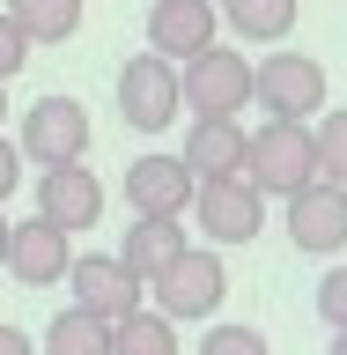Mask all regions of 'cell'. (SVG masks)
Listing matches in <instances>:
<instances>
[{"label":"cell","instance_id":"cell-18","mask_svg":"<svg viewBox=\"0 0 347 355\" xmlns=\"http://www.w3.org/2000/svg\"><path fill=\"white\" fill-rule=\"evenodd\" d=\"M111 355H177V326L141 304V311H126V318L111 326Z\"/></svg>","mask_w":347,"mask_h":355},{"label":"cell","instance_id":"cell-8","mask_svg":"<svg viewBox=\"0 0 347 355\" xmlns=\"http://www.w3.org/2000/svg\"><path fill=\"white\" fill-rule=\"evenodd\" d=\"M66 288H74V311H82V318H104V326H118V318H126V311H141V296H148V288L133 282L111 252L74 259V266H66Z\"/></svg>","mask_w":347,"mask_h":355},{"label":"cell","instance_id":"cell-11","mask_svg":"<svg viewBox=\"0 0 347 355\" xmlns=\"http://www.w3.org/2000/svg\"><path fill=\"white\" fill-rule=\"evenodd\" d=\"M193 171L177 163V155H141L126 171V200H133V215H148V222H177V215H193Z\"/></svg>","mask_w":347,"mask_h":355},{"label":"cell","instance_id":"cell-4","mask_svg":"<svg viewBox=\"0 0 347 355\" xmlns=\"http://www.w3.org/2000/svg\"><path fill=\"white\" fill-rule=\"evenodd\" d=\"M15 155L37 163V171H60V163H89V111L74 96H37L22 111V133H15Z\"/></svg>","mask_w":347,"mask_h":355},{"label":"cell","instance_id":"cell-16","mask_svg":"<svg viewBox=\"0 0 347 355\" xmlns=\"http://www.w3.org/2000/svg\"><path fill=\"white\" fill-rule=\"evenodd\" d=\"M215 15L237 30L244 44H281L296 30V0H215Z\"/></svg>","mask_w":347,"mask_h":355},{"label":"cell","instance_id":"cell-14","mask_svg":"<svg viewBox=\"0 0 347 355\" xmlns=\"http://www.w3.org/2000/svg\"><path fill=\"white\" fill-rule=\"evenodd\" d=\"M177 163L193 171V185L244 178V126H237V119H193V126H185V148H177Z\"/></svg>","mask_w":347,"mask_h":355},{"label":"cell","instance_id":"cell-26","mask_svg":"<svg viewBox=\"0 0 347 355\" xmlns=\"http://www.w3.org/2000/svg\"><path fill=\"white\" fill-rule=\"evenodd\" d=\"M8 230H15V222H8V215H0V266H8Z\"/></svg>","mask_w":347,"mask_h":355},{"label":"cell","instance_id":"cell-28","mask_svg":"<svg viewBox=\"0 0 347 355\" xmlns=\"http://www.w3.org/2000/svg\"><path fill=\"white\" fill-rule=\"evenodd\" d=\"M0 119H8V89H0Z\"/></svg>","mask_w":347,"mask_h":355},{"label":"cell","instance_id":"cell-24","mask_svg":"<svg viewBox=\"0 0 347 355\" xmlns=\"http://www.w3.org/2000/svg\"><path fill=\"white\" fill-rule=\"evenodd\" d=\"M15 185H22V155H15V141L0 133V200L15 193Z\"/></svg>","mask_w":347,"mask_h":355},{"label":"cell","instance_id":"cell-20","mask_svg":"<svg viewBox=\"0 0 347 355\" xmlns=\"http://www.w3.org/2000/svg\"><path fill=\"white\" fill-rule=\"evenodd\" d=\"M310 148H318V178L347 193V104L326 111V126H310Z\"/></svg>","mask_w":347,"mask_h":355},{"label":"cell","instance_id":"cell-21","mask_svg":"<svg viewBox=\"0 0 347 355\" xmlns=\"http://www.w3.org/2000/svg\"><path fill=\"white\" fill-rule=\"evenodd\" d=\"M199 355H274V348H266V333H259V326H207Z\"/></svg>","mask_w":347,"mask_h":355},{"label":"cell","instance_id":"cell-25","mask_svg":"<svg viewBox=\"0 0 347 355\" xmlns=\"http://www.w3.org/2000/svg\"><path fill=\"white\" fill-rule=\"evenodd\" d=\"M0 355H37V348H30V333H22V326H0Z\"/></svg>","mask_w":347,"mask_h":355},{"label":"cell","instance_id":"cell-23","mask_svg":"<svg viewBox=\"0 0 347 355\" xmlns=\"http://www.w3.org/2000/svg\"><path fill=\"white\" fill-rule=\"evenodd\" d=\"M22 60H30V37L0 15V89H8V74H22Z\"/></svg>","mask_w":347,"mask_h":355},{"label":"cell","instance_id":"cell-9","mask_svg":"<svg viewBox=\"0 0 347 355\" xmlns=\"http://www.w3.org/2000/svg\"><path fill=\"white\" fill-rule=\"evenodd\" d=\"M288 244L296 252H318V259L347 252V193L340 185L310 178L303 193H288Z\"/></svg>","mask_w":347,"mask_h":355},{"label":"cell","instance_id":"cell-3","mask_svg":"<svg viewBox=\"0 0 347 355\" xmlns=\"http://www.w3.org/2000/svg\"><path fill=\"white\" fill-rule=\"evenodd\" d=\"M177 104L193 111V119H237L251 104V60L229 52V44L193 52V60L177 67Z\"/></svg>","mask_w":347,"mask_h":355},{"label":"cell","instance_id":"cell-15","mask_svg":"<svg viewBox=\"0 0 347 355\" xmlns=\"http://www.w3.org/2000/svg\"><path fill=\"white\" fill-rule=\"evenodd\" d=\"M185 252H193V237H185L177 222H148V215H133L126 244H118L111 259H118V266H126V274H133V282L148 288V282H163V274H170V266L185 259Z\"/></svg>","mask_w":347,"mask_h":355},{"label":"cell","instance_id":"cell-10","mask_svg":"<svg viewBox=\"0 0 347 355\" xmlns=\"http://www.w3.org/2000/svg\"><path fill=\"white\" fill-rule=\"evenodd\" d=\"M96 215H104V185L89 178V163H60L37 178V222H52L60 237L96 230Z\"/></svg>","mask_w":347,"mask_h":355},{"label":"cell","instance_id":"cell-2","mask_svg":"<svg viewBox=\"0 0 347 355\" xmlns=\"http://www.w3.org/2000/svg\"><path fill=\"white\" fill-rule=\"evenodd\" d=\"M251 104H266V119H296L310 126L318 111H326V67L310 60V52H266L251 60Z\"/></svg>","mask_w":347,"mask_h":355},{"label":"cell","instance_id":"cell-5","mask_svg":"<svg viewBox=\"0 0 347 355\" xmlns=\"http://www.w3.org/2000/svg\"><path fill=\"white\" fill-rule=\"evenodd\" d=\"M148 296H155V318H170V326L177 318H215L222 296H229V266H222V252L193 244L163 282H148Z\"/></svg>","mask_w":347,"mask_h":355},{"label":"cell","instance_id":"cell-19","mask_svg":"<svg viewBox=\"0 0 347 355\" xmlns=\"http://www.w3.org/2000/svg\"><path fill=\"white\" fill-rule=\"evenodd\" d=\"M44 355H111V326L104 318H82L66 304L52 326H44Z\"/></svg>","mask_w":347,"mask_h":355},{"label":"cell","instance_id":"cell-1","mask_svg":"<svg viewBox=\"0 0 347 355\" xmlns=\"http://www.w3.org/2000/svg\"><path fill=\"white\" fill-rule=\"evenodd\" d=\"M310 178H318V148H310V126L296 119H266L259 133H244V185L251 193H303Z\"/></svg>","mask_w":347,"mask_h":355},{"label":"cell","instance_id":"cell-13","mask_svg":"<svg viewBox=\"0 0 347 355\" xmlns=\"http://www.w3.org/2000/svg\"><path fill=\"white\" fill-rule=\"evenodd\" d=\"M66 266H74V237H60L52 222H15V230H8V274H15L22 288L66 282Z\"/></svg>","mask_w":347,"mask_h":355},{"label":"cell","instance_id":"cell-17","mask_svg":"<svg viewBox=\"0 0 347 355\" xmlns=\"http://www.w3.org/2000/svg\"><path fill=\"white\" fill-rule=\"evenodd\" d=\"M0 15L15 22L30 44H66L74 30H82V0H8Z\"/></svg>","mask_w":347,"mask_h":355},{"label":"cell","instance_id":"cell-6","mask_svg":"<svg viewBox=\"0 0 347 355\" xmlns=\"http://www.w3.org/2000/svg\"><path fill=\"white\" fill-rule=\"evenodd\" d=\"M193 222H199V237H207V252L251 244L266 230V200L251 193L244 178H222V185H199V193H193Z\"/></svg>","mask_w":347,"mask_h":355},{"label":"cell","instance_id":"cell-22","mask_svg":"<svg viewBox=\"0 0 347 355\" xmlns=\"http://www.w3.org/2000/svg\"><path fill=\"white\" fill-rule=\"evenodd\" d=\"M318 318L332 333H347V266H326V282H318Z\"/></svg>","mask_w":347,"mask_h":355},{"label":"cell","instance_id":"cell-12","mask_svg":"<svg viewBox=\"0 0 347 355\" xmlns=\"http://www.w3.org/2000/svg\"><path fill=\"white\" fill-rule=\"evenodd\" d=\"M222 30L215 0H155L148 8V52L155 60H193V52H207Z\"/></svg>","mask_w":347,"mask_h":355},{"label":"cell","instance_id":"cell-27","mask_svg":"<svg viewBox=\"0 0 347 355\" xmlns=\"http://www.w3.org/2000/svg\"><path fill=\"white\" fill-rule=\"evenodd\" d=\"M332 355H347V333H332Z\"/></svg>","mask_w":347,"mask_h":355},{"label":"cell","instance_id":"cell-7","mask_svg":"<svg viewBox=\"0 0 347 355\" xmlns=\"http://www.w3.org/2000/svg\"><path fill=\"white\" fill-rule=\"evenodd\" d=\"M177 67L170 60H126L118 67V119L126 126H141V133H163V126H177Z\"/></svg>","mask_w":347,"mask_h":355}]
</instances>
